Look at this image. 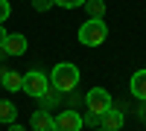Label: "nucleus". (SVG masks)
Masks as SVG:
<instances>
[{"mask_svg": "<svg viewBox=\"0 0 146 131\" xmlns=\"http://www.w3.org/2000/svg\"><path fill=\"white\" fill-rule=\"evenodd\" d=\"M82 6L88 9L91 18H102V15H105V0H85Z\"/></svg>", "mask_w": 146, "mask_h": 131, "instance_id": "12", "label": "nucleus"}, {"mask_svg": "<svg viewBox=\"0 0 146 131\" xmlns=\"http://www.w3.org/2000/svg\"><path fill=\"white\" fill-rule=\"evenodd\" d=\"M131 93H135L137 99H146V70H137V73L131 76Z\"/></svg>", "mask_w": 146, "mask_h": 131, "instance_id": "8", "label": "nucleus"}, {"mask_svg": "<svg viewBox=\"0 0 146 131\" xmlns=\"http://www.w3.org/2000/svg\"><path fill=\"white\" fill-rule=\"evenodd\" d=\"M100 122H102L105 131H120V125H123V114L114 111V108H108V111L100 117Z\"/></svg>", "mask_w": 146, "mask_h": 131, "instance_id": "7", "label": "nucleus"}, {"mask_svg": "<svg viewBox=\"0 0 146 131\" xmlns=\"http://www.w3.org/2000/svg\"><path fill=\"white\" fill-rule=\"evenodd\" d=\"M50 131H53V128H50Z\"/></svg>", "mask_w": 146, "mask_h": 131, "instance_id": "19", "label": "nucleus"}, {"mask_svg": "<svg viewBox=\"0 0 146 131\" xmlns=\"http://www.w3.org/2000/svg\"><path fill=\"white\" fill-rule=\"evenodd\" d=\"M9 12H12V6L6 3V0H0V23H3V20L9 18Z\"/></svg>", "mask_w": 146, "mask_h": 131, "instance_id": "14", "label": "nucleus"}, {"mask_svg": "<svg viewBox=\"0 0 146 131\" xmlns=\"http://www.w3.org/2000/svg\"><path fill=\"white\" fill-rule=\"evenodd\" d=\"M0 82H3V88H6V90H21V88H23V76L15 73V70H6Z\"/></svg>", "mask_w": 146, "mask_h": 131, "instance_id": "10", "label": "nucleus"}, {"mask_svg": "<svg viewBox=\"0 0 146 131\" xmlns=\"http://www.w3.org/2000/svg\"><path fill=\"white\" fill-rule=\"evenodd\" d=\"M32 3H35V9H38V12H44V9L53 6V0H32Z\"/></svg>", "mask_w": 146, "mask_h": 131, "instance_id": "15", "label": "nucleus"}, {"mask_svg": "<svg viewBox=\"0 0 146 131\" xmlns=\"http://www.w3.org/2000/svg\"><path fill=\"white\" fill-rule=\"evenodd\" d=\"M3 53H9V55H23V53H27V38H23V35H9L6 44H3Z\"/></svg>", "mask_w": 146, "mask_h": 131, "instance_id": "6", "label": "nucleus"}, {"mask_svg": "<svg viewBox=\"0 0 146 131\" xmlns=\"http://www.w3.org/2000/svg\"><path fill=\"white\" fill-rule=\"evenodd\" d=\"M21 90H27L29 96H35V99L47 96V76L38 73V70H29V73L23 76V88Z\"/></svg>", "mask_w": 146, "mask_h": 131, "instance_id": "4", "label": "nucleus"}, {"mask_svg": "<svg viewBox=\"0 0 146 131\" xmlns=\"http://www.w3.org/2000/svg\"><path fill=\"white\" fill-rule=\"evenodd\" d=\"M85 105H88V122L94 125V120H100V117L111 108V93L102 90V88H91L88 96H85Z\"/></svg>", "mask_w": 146, "mask_h": 131, "instance_id": "3", "label": "nucleus"}, {"mask_svg": "<svg viewBox=\"0 0 146 131\" xmlns=\"http://www.w3.org/2000/svg\"><path fill=\"white\" fill-rule=\"evenodd\" d=\"M50 85H53L56 90H62V93L73 90V88L79 85V67L70 64V61L56 64V67H53V76H50Z\"/></svg>", "mask_w": 146, "mask_h": 131, "instance_id": "1", "label": "nucleus"}, {"mask_svg": "<svg viewBox=\"0 0 146 131\" xmlns=\"http://www.w3.org/2000/svg\"><path fill=\"white\" fill-rule=\"evenodd\" d=\"M53 3H56V6H62V9H79L85 0H53Z\"/></svg>", "mask_w": 146, "mask_h": 131, "instance_id": "13", "label": "nucleus"}, {"mask_svg": "<svg viewBox=\"0 0 146 131\" xmlns=\"http://www.w3.org/2000/svg\"><path fill=\"white\" fill-rule=\"evenodd\" d=\"M105 38H108V26L102 18H91L79 26V41L85 47H100V44H105Z\"/></svg>", "mask_w": 146, "mask_h": 131, "instance_id": "2", "label": "nucleus"}, {"mask_svg": "<svg viewBox=\"0 0 146 131\" xmlns=\"http://www.w3.org/2000/svg\"><path fill=\"white\" fill-rule=\"evenodd\" d=\"M6 38H9V32L3 29V23H0V50H3V44H6Z\"/></svg>", "mask_w": 146, "mask_h": 131, "instance_id": "16", "label": "nucleus"}, {"mask_svg": "<svg viewBox=\"0 0 146 131\" xmlns=\"http://www.w3.org/2000/svg\"><path fill=\"white\" fill-rule=\"evenodd\" d=\"M85 120L76 114V111H62L53 117V131H82Z\"/></svg>", "mask_w": 146, "mask_h": 131, "instance_id": "5", "label": "nucleus"}, {"mask_svg": "<svg viewBox=\"0 0 146 131\" xmlns=\"http://www.w3.org/2000/svg\"><path fill=\"white\" fill-rule=\"evenodd\" d=\"M15 114H18V108H15V102H9V99H0V122H15Z\"/></svg>", "mask_w": 146, "mask_h": 131, "instance_id": "11", "label": "nucleus"}, {"mask_svg": "<svg viewBox=\"0 0 146 131\" xmlns=\"http://www.w3.org/2000/svg\"><path fill=\"white\" fill-rule=\"evenodd\" d=\"M100 131H105V128H100Z\"/></svg>", "mask_w": 146, "mask_h": 131, "instance_id": "18", "label": "nucleus"}, {"mask_svg": "<svg viewBox=\"0 0 146 131\" xmlns=\"http://www.w3.org/2000/svg\"><path fill=\"white\" fill-rule=\"evenodd\" d=\"M9 131H27V128H23V125H18V122H12V125H9Z\"/></svg>", "mask_w": 146, "mask_h": 131, "instance_id": "17", "label": "nucleus"}, {"mask_svg": "<svg viewBox=\"0 0 146 131\" xmlns=\"http://www.w3.org/2000/svg\"><path fill=\"white\" fill-rule=\"evenodd\" d=\"M32 128L35 131H50L53 128V117L47 114V111H35L32 114Z\"/></svg>", "mask_w": 146, "mask_h": 131, "instance_id": "9", "label": "nucleus"}]
</instances>
